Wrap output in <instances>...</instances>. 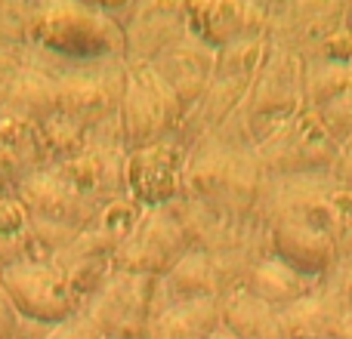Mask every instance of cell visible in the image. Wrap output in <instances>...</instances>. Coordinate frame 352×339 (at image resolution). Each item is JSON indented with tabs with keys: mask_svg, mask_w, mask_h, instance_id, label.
<instances>
[{
	"mask_svg": "<svg viewBox=\"0 0 352 339\" xmlns=\"http://www.w3.org/2000/svg\"><path fill=\"white\" fill-rule=\"evenodd\" d=\"M28 31L41 47L80 62L118 56L127 43L124 31L87 3H43L31 12Z\"/></svg>",
	"mask_w": 352,
	"mask_h": 339,
	"instance_id": "1",
	"label": "cell"
},
{
	"mask_svg": "<svg viewBox=\"0 0 352 339\" xmlns=\"http://www.w3.org/2000/svg\"><path fill=\"white\" fill-rule=\"evenodd\" d=\"M0 287L22 321L53 327L80 312L78 293L72 290L65 272L53 259H19L12 266H3Z\"/></svg>",
	"mask_w": 352,
	"mask_h": 339,
	"instance_id": "2",
	"label": "cell"
},
{
	"mask_svg": "<svg viewBox=\"0 0 352 339\" xmlns=\"http://www.w3.org/2000/svg\"><path fill=\"white\" fill-rule=\"evenodd\" d=\"M188 253L186 229L167 213V207H152L133 231H127L121 247L111 256V272L167 278Z\"/></svg>",
	"mask_w": 352,
	"mask_h": 339,
	"instance_id": "3",
	"label": "cell"
},
{
	"mask_svg": "<svg viewBox=\"0 0 352 339\" xmlns=\"http://www.w3.org/2000/svg\"><path fill=\"white\" fill-rule=\"evenodd\" d=\"M155 278L111 272L87 299L84 315L102 339H146L152 324Z\"/></svg>",
	"mask_w": 352,
	"mask_h": 339,
	"instance_id": "4",
	"label": "cell"
},
{
	"mask_svg": "<svg viewBox=\"0 0 352 339\" xmlns=\"http://www.w3.org/2000/svg\"><path fill=\"white\" fill-rule=\"evenodd\" d=\"M19 204L28 213L31 231L56 229L74 241L96 216V204L62 173H37L19 185Z\"/></svg>",
	"mask_w": 352,
	"mask_h": 339,
	"instance_id": "5",
	"label": "cell"
},
{
	"mask_svg": "<svg viewBox=\"0 0 352 339\" xmlns=\"http://www.w3.org/2000/svg\"><path fill=\"white\" fill-rule=\"evenodd\" d=\"M179 111H182V99L161 78L158 68L146 65L127 74V86H124V99H121V121H124V136L130 139L133 148L158 142L179 121Z\"/></svg>",
	"mask_w": 352,
	"mask_h": 339,
	"instance_id": "6",
	"label": "cell"
},
{
	"mask_svg": "<svg viewBox=\"0 0 352 339\" xmlns=\"http://www.w3.org/2000/svg\"><path fill=\"white\" fill-rule=\"evenodd\" d=\"M124 86H127V74L115 68H90V71H74L65 80H59L56 93H59V108L68 117L99 121L121 108Z\"/></svg>",
	"mask_w": 352,
	"mask_h": 339,
	"instance_id": "7",
	"label": "cell"
},
{
	"mask_svg": "<svg viewBox=\"0 0 352 339\" xmlns=\"http://www.w3.org/2000/svg\"><path fill=\"white\" fill-rule=\"evenodd\" d=\"M124 179L136 200L148 207H164L179 188V154L161 139L133 148L124 167Z\"/></svg>",
	"mask_w": 352,
	"mask_h": 339,
	"instance_id": "8",
	"label": "cell"
},
{
	"mask_svg": "<svg viewBox=\"0 0 352 339\" xmlns=\"http://www.w3.org/2000/svg\"><path fill=\"white\" fill-rule=\"evenodd\" d=\"M272 244L275 253L281 256L285 266H291L300 274H318L331 266L334 256V244L324 235V229L312 225L309 219H281L272 231Z\"/></svg>",
	"mask_w": 352,
	"mask_h": 339,
	"instance_id": "9",
	"label": "cell"
},
{
	"mask_svg": "<svg viewBox=\"0 0 352 339\" xmlns=\"http://www.w3.org/2000/svg\"><path fill=\"white\" fill-rule=\"evenodd\" d=\"M223 327V303L217 296L173 303L161 315H152L146 339H210Z\"/></svg>",
	"mask_w": 352,
	"mask_h": 339,
	"instance_id": "10",
	"label": "cell"
},
{
	"mask_svg": "<svg viewBox=\"0 0 352 339\" xmlns=\"http://www.w3.org/2000/svg\"><path fill=\"white\" fill-rule=\"evenodd\" d=\"M223 327H229L238 339H287L278 312L256 299L254 293L232 296L223 305Z\"/></svg>",
	"mask_w": 352,
	"mask_h": 339,
	"instance_id": "11",
	"label": "cell"
},
{
	"mask_svg": "<svg viewBox=\"0 0 352 339\" xmlns=\"http://www.w3.org/2000/svg\"><path fill=\"white\" fill-rule=\"evenodd\" d=\"M300 290H303V274L294 272L285 262H275V259L263 262V266L256 268L254 284H250V293H254L256 299H263L266 305H272V309H278V305H285V303H294V299L300 296Z\"/></svg>",
	"mask_w": 352,
	"mask_h": 339,
	"instance_id": "12",
	"label": "cell"
},
{
	"mask_svg": "<svg viewBox=\"0 0 352 339\" xmlns=\"http://www.w3.org/2000/svg\"><path fill=\"white\" fill-rule=\"evenodd\" d=\"M10 105L22 117H43L53 108H59V93L56 84L37 71H22L10 90Z\"/></svg>",
	"mask_w": 352,
	"mask_h": 339,
	"instance_id": "13",
	"label": "cell"
},
{
	"mask_svg": "<svg viewBox=\"0 0 352 339\" xmlns=\"http://www.w3.org/2000/svg\"><path fill=\"white\" fill-rule=\"evenodd\" d=\"M43 339H102V336H99V330L93 327L90 321H87L84 312H78V315L68 318V321L47 327Z\"/></svg>",
	"mask_w": 352,
	"mask_h": 339,
	"instance_id": "14",
	"label": "cell"
},
{
	"mask_svg": "<svg viewBox=\"0 0 352 339\" xmlns=\"http://www.w3.org/2000/svg\"><path fill=\"white\" fill-rule=\"evenodd\" d=\"M22 318L16 315V309H12L10 296L3 293V287H0V339H12L16 336V327Z\"/></svg>",
	"mask_w": 352,
	"mask_h": 339,
	"instance_id": "15",
	"label": "cell"
},
{
	"mask_svg": "<svg viewBox=\"0 0 352 339\" xmlns=\"http://www.w3.org/2000/svg\"><path fill=\"white\" fill-rule=\"evenodd\" d=\"M210 339H238V336H235V334H232V330H229V327H219V330H217V334H213Z\"/></svg>",
	"mask_w": 352,
	"mask_h": 339,
	"instance_id": "16",
	"label": "cell"
},
{
	"mask_svg": "<svg viewBox=\"0 0 352 339\" xmlns=\"http://www.w3.org/2000/svg\"><path fill=\"white\" fill-rule=\"evenodd\" d=\"M340 339H352V327H346V330H343V336Z\"/></svg>",
	"mask_w": 352,
	"mask_h": 339,
	"instance_id": "17",
	"label": "cell"
}]
</instances>
